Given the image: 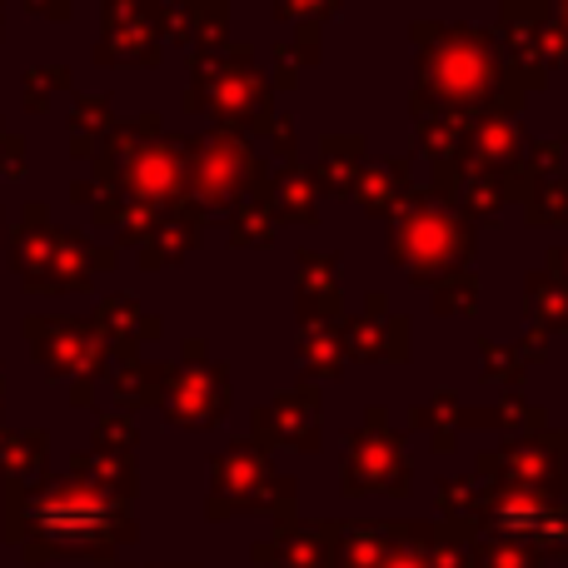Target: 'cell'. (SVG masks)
Listing matches in <instances>:
<instances>
[{
    "label": "cell",
    "instance_id": "obj_1",
    "mask_svg": "<svg viewBox=\"0 0 568 568\" xmlns=\"http://www.w3.org/2000/svg\"><path fill=\"white\" fill-rule=\"evenodd\" d=\"M36 524L45 539L65 544V549H80V544H105L110 524H115V509L95 494H50L36 509Z\"/></svg>",
    "mask_w": 568,
    "mask_h": 568
},
{
    "label": "cell",
    "instance_id": "obj_2",
    "mask_svg": "<svg viewBox=\"0 0 568 568\" xmlns=\"http://www.w3.org/2000/svg\"><path fill=\"white\" fill-rule=\"evenodd\" d=\"M444 245H454V225H444V220H434V215H419L399 230V255L414 265V275H419V265L429 270Z\"/></svg>",
    "mask_w": 568,
    "mask_h": 568
}]
</instances>
